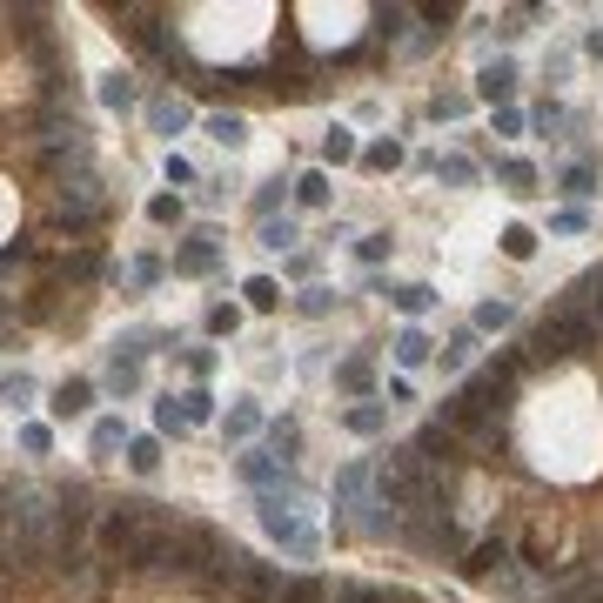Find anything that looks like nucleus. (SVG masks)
<instances>
[{
	"instance_id": "obj_1",
	"label": "nucleus",
	"mask_w": 603,
	"mask_h": 603,
	"mask_svg": "<svg viewBox=\"0 0 603 603\" xmlns=\"http://www.w3.org/2000/svg\"><path fill=\"white\" fill-rule=\"evenodd\" d=\"M175 530V516L161 510V503H114L101 523H94V543L108 550L114 563H134V570H155V557H161V536Z\"/></svg>"
},
{
	"instance_id": "obj_2",
	"label": "nucleus",
	"mask_w": 603,
	"mask_h": 603,
	"mask_svg": "<svg viewBox=\"0 0 603 603\" xmlns=\"http://www.w3.org/2000/svg\"><path fill=\"white\" fill-rule=\"evenodd\" d=\"M603 322L590 309H550L543 322L530 329V356L536 362H570V356H590L597 349Z\"/></svg>"
},
{
	"instance_id": "obj_3",
	"label": "nucleus",
	"mask_w": 603,
	"mask_h": 603,
	"mask_svg": "<svg viewBox=\"0 0 603 603\" xmlns=\"http://www.w3.org/2000/svg\"><path fill=\"white\" fill-rule=\"evenodd\" d=\"M222 550V530H208V523H175V530L161 536V557L155 570H175V577H201L208 563Z\"/></svg>"
},
{
	"instance_id": "obj_4",
	"label": "nucleus",
	"mask_w": 603,
	"mask_h": 603,
	"mask_svg": "<svg viewBox=\"0 0 603 603\" xmlns=\"http://www.w3.org/2000/svg\"><path fill=\"white\" fill-rule=\"evenodd\" d=\"M463 396H469V402H476V409H483V416L496 423V416L510 409V396H516V356H510V362H490V369H483V376L469 382Z\"/></svg>"
},
{
	"instance_id": "obj_5",
	"label": "nucleus",
	"mask_w": 603,
	"mask_h": 603,
	"mask_svg": "<svg viewBox=\"0 0 603 603\" xmlns=\"http://www.w3.org/2000/svg\"><path fill=\"white\" fill-rule=\"evenodd\" d=\"M47 409H54V416H61V423H74V416H88L94 409V382H61V389H54V396H47Z\"/></svg>"
},
{
	"instance_id": "obj_6",
	"label": "nucleus",
	"mask_w": 603,
	"mask_h": 603,
	"mask_svg": "<svg viewBox=\"0 0 603 603\" xmlns=\"http://www.w3.org/2000/svg\"><path fill=\"white\" fill-rule=\"evenodd\" d=\"M235 597H242V603H282V570H275V563H255Z\"/></svg>"
},
{
	"instance_id": "obj_7",
	"label": "nucleus",
	"mask_w": 603,
	"mask_h": 603,
	"mask_svg": "<svg viewBox=\"0 0 603 603\" xmlns=\"http://www.w3.org/2000/svg\"><path fill=\"white\" fill-rule=\"evenodd\" d=\"M503 563H510V543H503V536H490V543H476V550H469L463 577H469V583H483V577H496Z\"/></svg>"
},
{
	"instance_id": "obj_8",
	"label": "nucleus",
	"mask_w": 603,
	"mask_h": 603,
	"mask_svg": "<svg viewBox=\"0 0 603 603\" xmlns=\"http://www.w3.org/2000/svg\"><path fill=\"white\" fill-rule=\"evenodd\" d=\"M215 255H222V248H215V235H188V248L175 255V275H208V268H215Z\"/></svg>"
},
{
	"instance_id": "obj_9",
	"label": "nucleus",
	"mask_w": 603,
	"mask_h": 603,
	"mask_svg": "<svg viewBox=\"0 0 603 603\" xmlns=\"http://www.w3.org/2000/svg\"><path fill=\"white\" fill-rule=\"evenodd\" d=\"M476 94H483V101H510V94H516V67L510 61H490L483 74H476Z\"/></svg>"
},
{
	"instance_id": "obj_10",
	"label": "nucleus",
	"mask_w": 603,
	"mask_h": 603,
	"mask_svg": "<svg viewBox=\"0 0 603 603\" xmlns=\"http://www.w3.org/2000/svg\"><path fill=\"white\" fill-rule=\"evenodd\" d=\"M342 429H356V436H382V429H389V409H382V402H356V409H342Z\"/></svg>"
},
{
	"instance_id": "obj_11",
	"label": "nucleus",
	"mask_w": 603,
	"mask_h": 603,
	"mask_svg": "<svg viewBox=\"0 0 603 603\" xmlns=\"http://www.w3.org/2000/svg\"><path fill=\"white\" fill-rule=\"evenodd\" d=\"M583 302H590V309H597V322H603V268H590V275H577V282H570L563 309H583Z\"/></svg>"
},
{
	"instance_id": "obj_12",
	"label": "nucleus",
	"mask_w": 603,
	"mask_h": 603,
	"mask_svg": "<svg viewBox=\"0 0 603 603\" xmlns=\"http://www.w3.org/2000/svg\"><path fill=\"white\" fill-rule=\"evenodd\" d=\"M557 603H603V577H583V570H570V577L557 583Z\"/></svg>"
},
{
	"instance_id": "obj_13",
	"label": "nucleus",
	"mask_w": 603,
	"mask_h": 603,
	"mask_svg": "<svg viewBox=\"0 0 603 603\" xmlns=\"http://www.w3.org/2000/svg\"><path fill=\"white\" fill-rule=\"evenodd\" d=\"M282 603H335V590L322 577H289L282 583Z\"/></svg>"
},
{
	"instance_id": "obj_14",
	"label": "nucleus",
	"mask_w": 603,
	"mask_h": 603,
	"mask_svg": "<svg viewBox=\"0 0 603 603\" xmlns=\"http://www.w3.org/2000/svg\"><path fill=\"white\" fill-rule=\"evenodd\" d=\"M429 356H436V349H429L423 329H402V335H396V362H402V369H423Z\"/></svg>"
},
{
	"instance_id": "obj_15",
	"label": "nucleus",
	"mask_w": 603,
	"mask_h": 603,
	"mask_svg": "<svg viewBox=\"0 0 603 603\" xmlns=\"http://www.w3.org/2000/svg\"><path fill=\"white\" fill-rule=\"evenodd\" d=\"M335 382H342V389H356V396L369 402V382H376V362H369V356H349L342 369H335Z\"/></svg>"
},
{
	"instance_id": "obj_16",
	"label": "nucleus",
	"mask_w": 603,
	"mask_h": 603,
	"mask_svg": "<svg viewBox=\"0 0 603 603\" xmlns=\"http://www.w3.org/2000/svg\"><path fill=\"white\" fill-rule=\"evenodd\" d=\"M108 389H114V396H134V389H141V356H121V349H114Z\"/></svg>"
},
{
	"instance_id": "obj_17",
	"label": "nucleus",
	"mask_w": 603,
	"mask_h": 603,
	"mask_svg": "<svg viewBox=\"0 0 603 603\" xmlns=\"http://www.w3.org/2000/svg\"><path fill=\"white\" fill-rule=\"evenodd\" d=\"M128 469H134V476H155V469H161V443H155V436H134V443H128Z\"/></svg>"
},
{
	"instance_id": "obj_18",
	"label": "nucleus",
	"mask_w": 603,
	"mask_h": 603,
	"mask_svg": "<svg viewBox=\"0 0 603 603\" xmlns=\"http://www.w3.org/2000/svg\"><path fill=\"white\" fill-rule=\"evenodd\" d=\"M255 429H262V409H255V402H235V409H228V423H222V436L242 443V436H255Z\"/></svg>"
},
{
	"instance_id": "obj_19",
	"label": "nucleus",
	"mask_w": 603,
	"mask_h": 603,
	"mask_svg": "<svg viewBox=\"0 0 603 603\" xmlns=\"http://www.w3.org/2000/svg\"><path fill=\"white\" fill-rule=\"evenodd\" d=\"M208 134H215L222 148H242V141H248V121H242V114H208Z\"/></svg>"
},
{
	"instance_id": "obj_20",
	"label": "nucleus",
	"mask_w": 603,
	"mask_h": 603,
	"mask_svg": "<svg viewBox=\"0 0 603 603\" xmlns=\"http://www.w3.org/2000/svg\"><path fill=\"white\" fill-rule=\"evenodd\" d=\"M121 443H128V429H121V416H101V423H94V456L108 463V456H114Z\"/></svg>"
},
{
	"instance_id": "obj_21",
	"label": "nucleus",
	"mask_w": 603,
	"mask_h": 603,
	"mask_svg": "<svg viewBox=\"0 0 603 603\" xmlns=\"http://www.w3.org/2000/svg\"><path fill=\"white\" fill-rule=\"evenodd\" d=\"M496 181H503L510 195H536V168H530V161H503V168H496Z\"/></svg>"
},
{
	"instance_id": "obj_22",
	"label": "nucleus",
	"mask_w": 603,
	"mask_h": 603,
	"mask_svg": "<svg viewBox=\"0 0 603 603\" xmlns=\"http://www.w3.org/2000/svg\"><path fill=\"white\" fill-rule=\"evenodd\" d=\"M362 168L389 175V168H402V148H396V141H369V148H362Z\"/></svg>"
},
{
	"instance_id": "obj_23",
	"label": "nucleus",
	"mask_w": 603,
	"mask_h": 603,
	"mask_svg": "<svg viewBox=\"0 0 603 603\" xmlns=\"http://www.w3.org/2000/svg\"><path fill=\"white\" fill-rule=\"evenodd\" d=\"M295 201H302V208H322V201H329V175H322V168H309V175L295 181Z\"/></svg>"
},
{
	"instance_id": "obj_24",
	"label": "nucleus",
	"mask_w": 603,
	"mask_h": 603,
	"mask_svg": "<svg viewBox=\"0 0 603 603\" xmlns=\"http://www.w3.org/2000/svg\"><path fill=\"white\" fill-rule=\"evenodd\" d=\"M503 255H510V262H530V255H536V235L523 222H510V228H503Z\"/></svg>"
},
{
	"instance_id": "obj_25",
	"label": "nucleus",
	"mask_w": 603,
	"mask_h": 603,
	"mask_svg": "<svg viewBox=\"0 0 603 603\" xmlns=\"http://www.w3.org/2000/svg\"><path fill=\"white\" fill-rule=\"evenodd\" d=\"M469 356H476V329H456V335L443 342V369H463Z\"/></svg>"
},
{
	"instance_id": "obj_26",
	"label": "nucleus",
	"mask_w": 603,
	"mask_h": 603,
	"mask_svg": "<svg viewBox=\"0 0 603 603\" xmlns=\"http://www.w3.org/2000/svg\"><path fill=\"white\" fill-rule=\"evenodd\" d=\"M362 490H369V469H362V463H349L342 476H335V503H356Z\"/></svg>"
},
{
	"instance_id": "obj_27",
	"label": "nucleus",
	"mask_w": 603,
	"mask_h": 603,
	"mask_svg": "<svg viewBox=\"0 0 603 603\" xmlns=\"http://www.w3.org/2000/svg\"><path fill=\"white\" fill-rule=\"evenodd\" d=\"M362 148H356V134L349 128H329V141H322V161H356Z\"/></svg>"
},
{
	"instance_id": "obj_28",
	"label": "nucleus",
	"mask_w": 603,
	"mask_h": 603,
	"mask_svg": "<svg viewBox=\"0 0 603 603\" xmlns=\"http://www.w3.org/2000/svg\"><path fill=\"white\" fill-rule=\"evenodd\" d=\"M155 128L161 134H181V128H188V101H155Z\"/></svg>"
},
{
	"instance_id": "obj_29",
	"label": "nucleus",
	"mask_w": 603,
	"mask_h": 603,
	"mask_svg": "<svg viewBox=\"0 0 603 603\" xmlns=\"http://www.w3.org/2000/svg\"><path fill=\"white\" fill-rule=\"evenodd\" d=\"M208 416H215V396L208 389H188L181 396V423H208Z\"/></svg>"
},
{
	"instance_id": "obj_30",
	"label": "nucleus",
	"mask_w": 603,
	"mask_h": 603,
	"mask_svg": "<svg viewBox=\"0 0 603 603\" xmlns=\"http://www.w3.org/2000/svg\"><path fill=\"white\" fill-rule=\"evenodd\" d=\"M101 101H108V108H134V81L128 74H108V81H101Z\"/></svg>"
},
{
	"instance_id": "obj_31",
	"label": "nucleus",
	"mask_w": 603,
	"mask_h": 603,
	"mask_svg": "<svg viewBox=\"0 0 603 603\" xmlns=\"http://www.w3.org/2000/svg\"><path fill=\"white\" fill-rule=\"evenodd\" d=\"M436 175H443L449 188H469V181H476V161H463V155H449V161H436Z\"/></svg>"
},
{
	"instance_id": "obj_32",
	"label": "nucleus",
	"mask_w": 603,
	"mask_h": 603,
	"mask_svg": "<svg viewBox=\"0 0 603 603\" xmlns=\"http://www.w3.org/2000/svg\"><path fill=\"white\" fill-rule=\"evenodd\" d=\"M396 302H402V315H423L429 302H436V289H429V282H409V289H396Z\"/></svg>"
},
{
	"instance_id": "obj_33",
	"label": "nucleus",
	"mask_w": 603,
	"mask_h": 603,
	"mask_svg": "<svg viewBox=\"0 0 603 603\" xmlns=\"http://www.w3.org/2000/svg\"><path fill=\"white\" fill-rule=\"evenodd\" d=\"M248 309H275V302H282V289H275V282H268V275H255V282H248Z\"/></svg>"
},
{
	"instance_id": "obj_34",
	"label": "nucleus",
	"mask_w": 603,
	"mask_h": 603,
	"mask_svg": "<svg viewBox=\"0 0 603 603\" xmlns=\"http://www.w3.org/2000/svg\"><path fill=\"white\" fill-rule=\"evenodd\" d=\"M510 322H516L510 302H483V309H476V329H510Z\"/></svg>"
},
{
	"instance_id": "obj_35",
	"label": "nucleus",
	"mask_w": 603,
	"mask_h": 603,
	"mask_svg": "<svg viewBox=\"0 0 603 603\" xmlns=\"http://www.w3.org/2000/svg\"><path fill=\"white\" fill-rule=\"evenodd\" d=\"M335 603H389V590H376V583H342Z\"/></svg>"
},
{
	"instance_id": "obj_36",
	"label": "nucleus",
	"mask_w": 603,
	"mask_h": 603,
	"mask_svg": "<svg viewBox=\"0 0 603 603\" xmlns=\"http://www.w3.org/2000/svg\"><path fill=\"white\" fill-rule=\"evenodd\" d=\"M275 208H282V181H262V195H255V215L275 222Z\"/></svg>"
},
{
	"instance_id": "obj_37",
	"label": "nucleus",
	"mask_w": 603,
	"mask_h": 603,
	"mask_svg": "<svg viewBox=\"0 0 603 603\" xmlns=\"http://www.w3.org/2000/svg\"><path fill=\"white\" fill-rule=\"evenodd\" d=\"M563 195H597V175H590V168H570V175H563Z\"/></svg>"
},
{
	"instance_id": "obj_38",
	"label": "nucleus",
	"mask_w": 603,
	"mask_h": 603,
	"mask_svg": "<svg viewBox=\"0 0 603 603\" xmlns=\"http://www.w3.org/2000/svg\"><path fill=\"white\" fill-rule=\"evenodd\" d=\"M242 329V309H208V335H235Z\"/></svg>"
},
{
	"instance_id": "obj_39",
	"label": "nucleus",
	"mask_w": 603,
	"mask_h": 603,
	"mask_svg": "<svg viewBox=\"0 0 603 603\" xmlns=\"http://www.w3.org/2000/svg\"><path fill=\"white\" fill-rule=\"evenodd\" d=\"M295 242V222H262V248H289Z\"/></svg>"
},
{
	"instance_id": "obj_40",
	"label": "nucleus",
	"mask_w": 603,
	"mask_h": 603,
	"mask_svg": "<svg viewBox=\"0 0 603 603\" xmlns=\"http://www.w3.org/2000/svg\"><path fill=\"white\" fill-rule=\"evenodd\" d=\"M329 302H335L329 289H302V302H295V309H302V315H329Z\"/></svg>"
},
{
	"instance_id": "obj_41",
	"label": "nucleus",
	"mask_w": 603,
	"mask_h": 603,
	"mask_svg": "<svg viewBox=\"0 0 603 603\" xmlns=\"http://www.w3.org/2000/svg\"><path fill=\"white\" fill-rule=\"evenodd\" d=\"M0 396H7V402H14V409H21V402L34 396V382H27V376H7V382H0Z\"/></svg>"
},
{
	"instance_id": "obj_42",
	"label": "nucleus",
	"mask_w": 603,
	"mask_h": 603,
	"mask_svg": "<svg viewBox=\"0 0 603 603\" xmlns=\"http://www.w3.org/2000/svg\"><path fill=\"white\" fill-rule=\"evenodd\" d=\"M148 215H155V222H161V228H168V222H181V201H168V195H155V201H148Z\"/></svg>"
},
{
	"instance_id": "obj_43",
	"label": "nucleus",
	"mask_w": 603,
	"mask_h": 603,
	"mask_svg": "<svg viewBox=\"0 0 603 603\" xmlns=\"http://www.w3.org/2000/svg\"><path fill=\"white\" fill-rule=\"evenodd\" d=\"M356 255H362V262H382V255H389V235H362Z\"/></svg>"
},
{
	"instance_id": "obj_44",
	"label": "nucleus",
	"mask_w": 603,
	"mask_h": 603,
	"mask_svg": "<svg viewBox=\"0 0 603 603\" xmlns=\"http://www.w3.org/2000/svg\"><path fill=\"white\" fill-rule=\"evenodd\" d=\"M268 443L282 449V456H295V443H302V436H295V423H275V429H268Z\"/></svg>"
},
{
	"instance_id": "obj_45",
	"label": "nucleus",
	"mask_w": 603,
	"mask_h": 603,
	"mask_svg": "<svg viewBox=\"0 0 603 603\" xmlns=\"http://www.w3.org/2000/svg\"><path fill=\"white\" fill-rule=\"evenodd\" d=\"M402 21H409L402 7H376V27H382V34H402Z\"/></svg>"
},
{
	"instance_id": "obj_46",
	"label": "nucleus",
	"mask_w": 603,
	"mask_h": 603,
	"mask_svg": "<svg viewBox=\"0 0 603 603\" xmlns=\"http://www.w3.org/2000/svg\"><path fill=\"white\" fill-rule=\"evenodd\" d=\"M155 423H161V429H175V436H181V429H188V423H181V409H175V396H168V402H161V409H155Z\"/></svg>"
},
{
	"instance_id": "obj_47",
	"label": "nucleus",
	"mask_w": 603,
	"mask_h": 603,
	"mask_svg": "<svg viewBox=\"0 0 603 603\" xmlns=\"http://www.w3.org/2000/svg\"><path fill=\"white\" fill-rule=\"evenodd\" d=\"M590 54H603V27H597V34H590Z\"/></svg>"
}]
</instances>
